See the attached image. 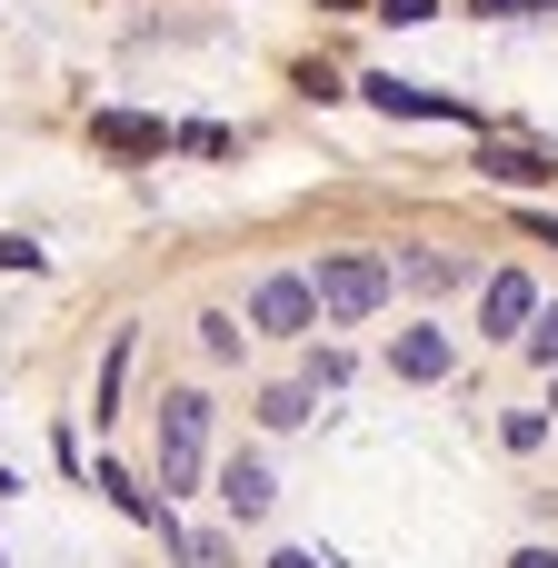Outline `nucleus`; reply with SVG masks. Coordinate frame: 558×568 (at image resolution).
<instances>
[{
  "mask_svg": "<svg viewBox=\"0 0 558 568\" xmlns=\"http://www.w3.org/2000/svg\"><path fill=\"white\" fill-rule=\"evenodd\" d=\"M519 359L529 369H558V300H539V320L519 329Z\"/></svg>",
  "mask_w": 558,
  "mask_h": 568,
  "instance_id": "dca6fc26",
  "label": "nucleus"
},
{
  "mask_svg": "<svg viewBox=\"0 0 558 568\" xmlns=\"http://www.w3.org/2000/svg\"><path fill=\"white\" fill-rule=\"evenodd\" d=\"M349 369H359V359H349L339 339H329V349H319V339H300V379H310V389H349Z\"/></svg>",
  "mask_w": 558,
  "mask_h": 568,
  "instance_id": "4468645a",
  "label": "nucleus"
},
{
  "mask_svg": "<svg viewBox=\"0 0 558 568\" xmlns=\"http://www.w3.org/2000/svg\"><path fill=\"white\" fill-rule=\"evenodd\" d=\"M270 568H329L319 549H270Z\"/></svg>",
  "mask_w": 558,
  "mask_h": 568,
  "instance_id": "5701e85b",
  "label": "nucleus"
},
{
  "mask_svg": "<svg viewBox=\"0 0 558 568\" xmlns=\"http://www.w3.org/2000/svg\"><path fill=\"white\" fill-rule=\"evenodd\" d=\"M529 320H539V280H529V270H489V280H479V339H509V349H519Z\"/></svg>",
  "mask_w": 558,
  "mask_h": 568,
  "instance_id": "423d86ee",
  "label": "nucleus"
},
{
  "mask_svg": "<svg viewBox=\"0 0 558 568\" xmlns=\"http://www.w3.org/2000/svg\"><path fill=\"white\" fill-rule=\"evenodd\" d=\"M170 150H190V160H230L240 140H230L220 120H180V130H170Z\"/></svg>",
  "mask_w": 558,
  "mask_h": 568,
  "instance_id": "f3484780",
  "label": "nucleus"
},
{
  "mask_svg": "<svg viewBox=\"0 0 558 568\" xmlns=\"http://www.w3.org/2000/svg\"><path fill=\"white\" fill-rule=\"evenodd\" d=\"M359 100H369V110H389V120H449V130H469V140H489V130H499L479 100L429 90V80H399V70H359Z\"/></svg>",
  "mask_w": 558,
  "mask_h": 568,
  "instance_id": "7ed1b4c3",
  "label": "nucleus"
},
{
  "mask_svg": "<svg viewBox=\"0 0 558 568\" xmlns=\"http://www.w3.org/2000/svg\"><path fill=\"white\" fill-rule=\"evenodd\" d=\"M329 320H319V290H310V270H260L250 280V339H319Z\"/></svg>",
  "mask_w": 558,
  "mask_h": 568,
  "instance_id": "20e7f679",
  "label": "nucleus"
},
{
  "mask_svg": "<svg viewBox=\"0 0 558 568\" xmlns=\"http://www.w3.org/2000/svg\"><path fill=\"white\" fill-rule=\"evenodd\" d=\"M539 409H558V369H549V399H539Z\"/></svg>",
  "mask_w": 558,
  "mask_h": 568,
  "instance_id": "393cba45",
  "label": "nucleus"
},
{
  "mask_svg": "<svg viewBox=\"0 0 558 568\" xmlns=\"http://www.w3.org/2000/svg\"><path fill=\"white\" fill-rule=\"evenodd\" d=\"M270 499H280L270 459H260V449H230V459H220V509H230L240 529H260V519H270Z\"/></svg>",
  "mask_w": 558,
  "mask_h": 568,
  "instance_id": "1a4fd4ad",
  "label": "nucleus"
},
{
  "mask_svg": "<svg viewBox=\"0 0 558 568\" xmlns=\"http://www.w3.org/2000/svg\"><path fill=\"white\" fill-rule=\"evenodd\" d=\"M499 449H509V459L549 449V409H509V419H499Z\"/></svg>",
  "mask_w": 558,
  "mask_h": 568,
  "instance_id": "a211bd4d",
  "label": "nucleus"
},
{
  "mask_svg": "<svg viewBox=\"0 0 558 568\" xmlns=\"http://www.w3.org/2000/svg\"><path fill=\"white\" fill-rule=\"evenodd\" d=\"M389 280H409V290H419V300H439V290H459V280H469V270H459V260H449V250H429V240H409V250H399V260H389Z\"/></svg>",
  "mask_w": 558,
  "mask_h": 568,
  "instance_id": "9d476101",
  "label": "nucleus"
},
{
  "mask_svg": "<svg viewBox=\"0 0 558 568\" xmlns=\"http://www.w3.org/2000/svg\"><path fill=\"white\" fill-rule=\"evenodd\" d=\"M90 150L100 160H170V120H150V110H90Z\"/></svg>",
  "mask_w": 558,
  "mask_h": 568,
  "instance_id": "6e6552de",
  "label": "nucleus"
},
{
  "mask_svg": "<svg viewBox=\"0 0 558 568\" xmlns=\"http://www.w3.org/2000/svg\"><path fill=\"white\" fill-rule=\"evenodd\" d=\"M519 230H529L539 250H558V220H549V210H519Z\"/></svg>",
  "mask_w": 558,
  "mask_h": 568,
  "instance_id": "4be33fe9",
  "label": "nucleus"
},
{
  "mask_svg": "<svg viewBox=\"0 0 558 568\" xmlns=\"http://www.w3.org/2000/svg\"><path fill=\"white\" fill-rule=\"evenodd\" d=\"M379 20L389 30H419V20H439V0H379Z\"/></svg>",
  "mask_w": 558,
  "mask_h": 568,
  "instance_id": "6ab92c4d",
  "label": "nucleus"
},
{
  "mask_svg": "<svg viewBox=\"0 0 558 568\" xmlns=\"http://www.w3.org/2000/svg\"><path fill=\"white\" fill-rule=\"evenodd\" d=\"M479 20H539V10H558V0H469Z\"/></svg>",
  "mask_w": 558,
  "mask_h": 568,
  "instance_id": "aec40b11",
  "label": "nucleus"
},
{
  "mask_svg": "<svg viewBox=\"0 0 558 568\" xmlns=\"http://www.w3.org/2000/svg\"><path fill=\"white\" fill-rule=\"evenodd\" d=\"M459 369V339L439 329V320H409L399 339H389V379H409V389H439Z\"/></svg>",
  "mask_w": 558,
  "mask_h": 568,
  "instance_id": "0eeeda50",
  "label": "nucleus"
},
{
  "mask_svg": "<svg viewBox=\"0 0 558 568\" xmlns=\"http://www.w3.org/2000/svg\"><path fill=\"white\" fill-rule=\"evenodd\" d=\"M90 479H100V489H110V509H120V519H140V529H150V519L170 509V499H150V489H140V479H130L120 459H90Z\"/></svg>",
  "mask_w": 558,
  "mask_h": 568,
  "instance_id": "f8f14e48",
  "label": "nucleus"
},
{
  "mask_svg": "<svg viewBox=\"0 0 558 568\" xmlns=\"http://www.w3.org/2000/svg\"><path fill=\"white\" fill-rule=\"evenodd\" d=\"M469 170L499 180V190H549L558 150H549V140H499V130H489V140H469Z\"/></svg>",
  "mask_w": 558,
  "mask_h": 568,
  "instance_id": "39448f33",
  "label": "nucleus"
},
{
  "mask_svg": "<svg viewBox=\"0 0 558 568\" xmlns=\"http://www.w3.org/2000/svg\"><path fill=\"white\" fill-rule=\"evenodd\" d=\"M509 568H558V549H539V539H529V549H519Z\"/></svg>",
  "mask_w": 558,
  "mask_h": 568,
  "instance_id": "b1692460",
  "label": "nucleus"
},
{
  "mask_svg": "<svg viewBox=\"0 0 558 568\" xmlns=\"http://www.w3.org/2000/svg\"><path fill=\"white\" fill-rule=\"evenodd\" d=\"M210 389H160V499H190L210 479Z\"/></svg>",
  "mask_w": 558,
  "mask_h": 568,
  "instance_id": "f03ea898",
  "label": "nucleus"
},
{
  "mask_svg": "<svg viewBox=\"0 0 558 568\" xmlns=\"http://www.w3.org/2000/svg\"><path fill=\"white\" fill-rule=\"evenodd\" d=\"M310 419H319V389H310V379L260 389V429H310Z\"/></svg>",
  "mask_w": 558,
  "mask_h": 568,
  "instance_id": "9b49d317",
  "label": "nucleus"
},
{
  "mask_svg": "<svg viewBox=\"0 0 558 568\" xmlns=\"http://www.w3.org/2000/svg\"><path fill=\"white\" fill-rule=\"evenodd\" d=\"M120 379H130V329H120V339H110V359H100V399H90V419H100V429L120 419Z\"/></svg>",
  "mask_w": 558,
  "mask_h": 568,
  "instance_id": "2eb2a0df",
  "label": "nucleus"
},
{
  "mask_svg": "<svg viewBox=\"0 0 558 568\" xmlns=\"http://www.w3.org/2000/svg\"><path fill=\"white\" fill-rule=\"evenodd\" d=\"M310 290H319V320L329 329H369L399 280H389V250H319L310 260Z\"/></svg>",
  "mask_w": 558,
  "mask_h": 568,
  "instance_id": "f257e3e1",
  "label": "nucleus"
},
{
  "mask_svg": "<svg viewBox=\"0 0 558 568\" xmlns=\"http://www.w3.org/2000/svg\"><path fill=\"white\" fill-rule=\"evenodd\" d=\"M190 329H200V359H210V369H240V349H250V329H240L230 310H200Z\"/></svg>",
  "mask_w": 558,
  "mask_h": 568,
  "instance_id": "ddd939ff",
  "label": "nucleus"
},
{
  "mask_svg": "<svg viewBox=\"0 0 558 568\" xmlns=\"http://www.w3.org/2000/svg\"><path fill=\"white\" fill-rule=\"evenodd\" d=\"M0 270H40V240H0Z\"/></svg>",
  "mask_w": 558,
  "mask_h": 568,
  "instance_id": "412c9836",
  "label": "nucleus"
}]
</instances>
